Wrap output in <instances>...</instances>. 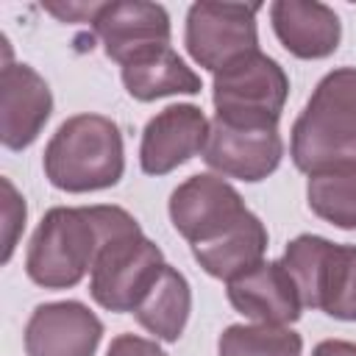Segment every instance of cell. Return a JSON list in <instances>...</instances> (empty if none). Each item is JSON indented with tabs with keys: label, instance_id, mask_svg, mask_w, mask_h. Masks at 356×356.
Listing matches in <instances>:
<instances>
[{
	"label": "cell",
	"instance_id": "cell-7",
	"mask_svg": "<svg viewBox=\"0 0 356 356\" xmlns=\"http://www.w3.org/2000/svg\"><path fill=\"white\" fill-rule=\"evenodd\" d=\"M259 8L261 3H192L184 31L192 61L209 72H220L231 61L259 50Z\"/></svg>",
	"mask_w": 356,
	"mask_h": 356
},
{
	"label": "cell",
	"instance_id": "cell-20",
	"mask_svg": "<svg viewBox=\"0 0 356 356\" xmlns=\"http://www.w3.org/2000/svg\"><path fill=\"white\" fill-rule=\"evenodd\" d=\"M220 356H303V337L289 325L234 323L217 339Z\"/></svg>",
	"mask_w": 356,
	"mask_h": 356
},
{
	"label": "cell",
	"instance_id": "cell-14",
	"mask_svg": "<svg viewBox=\"0 0 356 356\" xmlns=\"http://www.w3.org/2000/svg\"><path fill=\"white\" fill-rule=\"evenodd\" d=\"M225 295L228 303L253 323L289 325L303 314L300 292L281 261H261L225 281Z\"/></svg>",
	"mask_w": 356,
	"mask_h": 356
},
{
	"label": "cell",
	"instance_id": "cell-6",
	"mask_svg": "<svg viewBox=\"0 0 356 356\" xmlns=\"http://www.w3.org/2000/svg\"><path fill=\"white\" fill-rule=\"evenodd\" d=\"M161 248L142 234L139 225L114 234L97 253L89 273V295L106 312L125 314L139 306L164 270Z\"/></svg>",
	"mask_w": 356,
	"mask_h": 356
},
{
	"label": "cell",
	"instance_id": "cell-1",
	"mask_svg": "<svg viewBox=\"0 0 356 356\" xmlns=\"http://www.w3.org/2000/svg\"><path fill=\"white\" fill-rule=\"evenodd\" d=\"M134 225L139 222L122 206H53L28 242L25 273L44 289L78 286L92 273L100 248Z\"/></svg>",
	"mask_w": 356,
	"mask_h": 356
},
{
	"label": "cell",
	"instance_id": "cell-19",
	"mask_svg": "<svg viewBox=\"0 0 356 356\" xmlns=\"http://www.w3.org/2000/svg\"><path fill=\"white\" fill-rule=\"evenodd\" d=\"M306 203L320 220L342 231H356V164L309 175Z\"/></svg>",
	"mask_w": 356,
	"mask_h": 356
},
{
	"label": "cell",
	"instance_id": "cell-24",
	"mask_svg": "<svg viewBox=\"0 0 356 356\" xmlns=\"http://www.w3.org/2000/svg\"><path fill=\"white\" fill-rule=\"evenodd\" d=\"M312 356H356V342L348 339H323L314 345Z\"/></svg>",
	"mask_w": 356,
	"mask_h": 356
},
{
	"label": "cell",
	"instance_id": "cell-13",
	"mask_svg": "<svg viewBox=\"0 0 356 356\" xmlns=\"http://www.w3.org/2000/svg\"><path fill=\"white\" fill-rule=\"evenodd\" d=\"M53 114L47 81L28 64L6 61L0 72V142L8 150L31 147Z\"/></svg>",
	"mask_w": 356,
	"mask_h": 356
},
{
	"label": "cell",
	"instance_id": "cell-21",
	"mask_svg": "<svg viewBox=\"0 0 356 356\" xmlns=\"http://www.w3.org/2000/svg\"><path fill=\"white\" fill-rule=\"evenodd\" d=\"M3 189H6V203H3V217H6V250H3V261H8L11 259V253H14V242H17V231L19 228H25V200L17 195V189L11 186V181L8 178H3Z\"/></svg>",
	"mask_w": 356,
	"mask_h": 356
},
{
	"label": "cell",
	"instance_id": "cell-23",
	"mask_svg": "<svg viewBox=\"0 0 356 356\" xmlns=\"http://www.w3.org/2000/svg\"><path fill=\"white\" fill-rule=\"evenodd\" d=\"M100 6L103 3H81V6H72V3H67V6H56V3H47L44 8L50 11V14H56L58 19H64V22H75V19H83V22H92L95 17H97V11H100Z\"/></svg>",
	"mask_w": 356,
	"mask_h": 356
},
{
	"label": "cell",
	"instance_id": "cell-10",
	"mask_svg": "<svg viewBox=\"0 0 356 356\" xmlns=\"http://www.w3.org/2000/svg\"><path fill=\"white\" fill-rule=\"evenodd\" d=\"M211 122L195 103H178L161 108L147 120L139 142V167L147 175H167L195 156H203L209 145Z\"/></svg>",
	"mask_w": 356,
	"mask_h": 356
},
{
	"label": "cell",
	"instance_id": "cell-3",
	"mask_svg": "<svg viewBox=\"0 0 356 356\" xmlns=\"http://www.w3.org/2000/svg\"><path fill=\"white\" fill-rule=\"evenodd\" d=\"M42 167L44 178L70 195L111 189L125 172L122 131L111 117L72 114L50 136Z\"/></svg>",
	"mask_w": 356,
	"mask_h": 356
},
{
	"label": "cell",
	"instance_id": "cell-5",
	"mask_svg": "<svg viewBox=\"0 0 356 356\" xmlns=\"http://www.w3.org/2000/svg\"><path fill=\"white\" fill-rule=\"evenodd\" d=\"M286 97L289 78L284 67L261 50H253L214 72L211 100L214 117L222 122L278 128Z\"/></svg>",
	"mask_w": 356,
	"mask_h": 356
},
{
	"label": "cell",
	"instance_id": "cell-9",
	"mask_svg": "<svg viewBox=\"0 0 356 356\" xmlns=\"http://www.w3.org/2000/svg\"><path fill=\"white\" fill-rule=\"evenodd\" d=\"M281 159H284V139L278 128L231 125L217 117L211 120V134L203 150V161L220 175L245 184H259L278 170Z\"/></svg>",
	"mask_w": 356,
	"mask_h": 356
},
{
	"label": "cell",
	"instance_id": "cell-15",
	"mask_svg": "<svg viewBox=\"0 0 356 356\" xmlns=\"http://www.w3.org/2000/svg\"><path fill=\"white\" fill-rule=\"evenodd\" d=\"M273 31L286 53L295 58H328L342 39L337 11L317 0H275L270 6Z\"/></svg>",
	"mask_w": 356,
	"mask_h": 356
},
{
	"label": "cell",
	"instance_id": "cell-2",
	"mask_svg": "<svg viewBox=\"0 0 356 356\" xmlns=\"http://www.w3.org/2000/svg\"><path fill=\"white\" fill-rule=\"evenodd\" d=\"M289 156L306 175L356 164V67H337L320 78L292 122Z\"/></svg>",
	"mask_w": 356,
	"mask_h": 356
},
{
	"label": "cell",
	"instance_id": "cell-22",
	"mask_svg": "<svg viewBox=\"0 0 356 356\" xmlns=\"http://www.w3.org/2000/svg\"><path fill=\"white\" fill-rule=\"evenodd\" d=\"M106 356H170L156 339H145L139 334H120L111 339Z\"/></svg>",
	"mask_w": 356,
	"mask_h": 356
},
{
	"label": "cell",
	"instance_id": "cell-11",
	"mask_svg": "<svg viewBox=\"0 0 356 356\" xmlns=\"http://www.w3.org/2000/svg\"><path fill=\"white\" fill-rule=\"evenodd\" d=\"M92 31L100 39L106 56L120 67L147 50L170 44L172 39L167 8L145 0L103 3L97 17L92 19Z\"/></svg>",
	"mask_w": 356,
	"mask_h": 356
},
{
	"label": "cell",
	"instance_id": "cell-17",
	"mask_svg": "<svg viewBox=\"0 0 356 356\" xmlns=\"http://www.w3.org/2000/svg\"><path fill=\"white\" fill-rule=\"evenodd\" d=\"M267 242H270V236H267L264 222L250 211L239 225H234L220 239L192 248V256L211 278L231 281L264 261Z\"/></svg>",
	"mask_w": 356,
	"mask_h": 356
},
{
	"label": "cell",
	"instance_id": "cell-18",
	"mask_svg": "<svg viewBox=\"0 0 356 356\" xmlns=\"http://www.w3.org/2000/svg\"><path fill=\"white\" fill-rule=\"evenodd\" d=\"M189 312H192V286L186 275L178 267L164 264L156 284L134 309V317L156 339L178 342L189 323Z\"/></svg>",
	"mask_w": 356,
	"mask_h": 356
},
{
	"label": "cell",
	"instance_id": "cell-16",
	"mask_svg": "<svg viewBox=\"0 0 356 356\" xmlns=\"http://www.w3.org/2000/svg\"><path fill=\"white\" fill-rule=\"evenodd\" d=\"M120 75L125 92L139 103H150L170 95H197L203 89L200 75L172 50V44L131 58L120 67Z\"/></svg>",
	"mask_w": 356,
	"mask_h": 356
},
{
	"label": "cell",
	"instance_id": "cell-12",
	"mask_svg": "<svg viewBox=\"0 0 356 356\" xmlns=\"http://www.w3.org/2000/svg\"><path fill=\"white\" fill-rule=\"evenodd\" d=\"M22 339L28 356H95L103 323L81 300L39 303L25 323Z\"/></svg>",
	"mask_w": 356,
	"mask_h": 356
},
{
	"label": "cell",
	"instance_id": "cell-8",
	"mask_svg": "<svg viewBox=\"0 0 356 356\" xmlns=\"http://www.w3.org/2000/svg\"><path fill=\"white\" fill-rule=\"evenodd\" d=\"M250 209L242 195L222 178L200 172L178 184L170 195V220L172 228L189 242V248L209 245L239 225Z\"/></svg>",
	"mask_w": 356,
	"mask_h": 356
},
{
	"label": "cell",
	"instance_id": "cell-4",
	"mask_svg": "<svg viewBox=\"0 0 356 356\" xmlns=\"http://www.w3.org/2000/svg\"><path fill=\"white\" fill-rule=\"evenodd\" d=\"M281 264L292 275L306 309L356 323V245L300 234L286 245Z\"/></svg>",
	"mask_w": 356,
	"mask_h": 356
}]
</instances>
